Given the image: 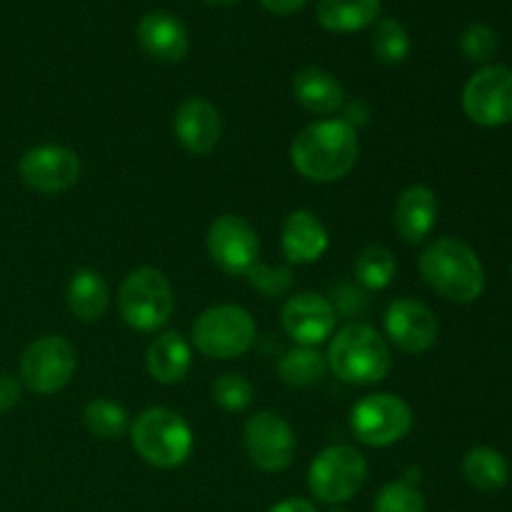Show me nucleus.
Segmentation results:
<instances>
[{
    "mask_svg": "<svg viewBox=\"0 0 512 512\" xmlns=\"http://www.w3.org/2000/svg\"><path fill=\"white\" fill-rule=\"evenodd\" d=\"M360 155L358 128L345 118L318 120L295 135L290 163L310 183H335L355 168Z\"/></svg>",
    "mask_w": 512,
    "mask_h": 512,
    "instance_id": "obj_1",
    "label": "nucleus"
},
{
    "mask_svg": "<svg viewBox=\"0 0 512 512\" xmlns=\"http://www.w3.org/2000/svg\"><path fill=\"white\" fill-rule=\"evenodd\" d=\"M420 275L448 303L468 305L483 295L485 270L478 253L458 238H440L420 255Z\"/></svg>",
    "mask_w": 512,
    "mask_h": 512,
    "instance_id": "obj_2",
    "label": "nucleus"
},
{
    "mask_svg": "<svg viewBox=\"0 0 512 512\" xmlns=\"http://www.w3.org/2000/svg\"><path fill=\"white\" fill-rule=\"evenodd\" d=\"M328 368L348 385H375L393 368L390 345L373 325L350 323L328 345Z\"/></svg>",
    "mask_w": 512,
    "mask_h": 512,
    "instance_id": "obj_3",
    "label": "nucleus"
},
{
    "mask_svg": "<svg viewBox=\"0 0 512 512\" xmlns=\"http://www.w3.org/2000/svg\"><path fill=\"white\" fill-rule=\"evenodd\" d=\"M130 443L148 465L173 470L190 458L195 438L180 413L170 408H148L130 425Z\"/></svg>",
    "mask_w": 512,
    "mask_h": 512,
    "instance_id": "obj_4",
    "label": "nucleus"
},
{
    "mask_svg": "<svg viewBox=\"0 0 512 512\" xmlns=\"http://www.w3.org/2000/svg\"><path fill=\"white\" fill-rule=\"evenodd\" d=\"M118 308L125 323L140 333H155L165 328L175 310L170 280L158 268L133 270L120 285Z\"/></svg>",
    "mask_w": 512,
    "mask_h": 512,
    "instance_id": "obj_5",
    "label": "nucleus"
},
{
    "mask_svg": "<svg viewBox=\"0 0 512 512\" xmlns=\"http://www.w3.org/2000/svg\"><path fill=\"white\" fill-rule=\"evenodd\" d=\"M255 320L240 305H213L193 323V345L215 360H233L255 345Z\"/></svg>",
    "mask_w": 512,
    "mask_h": 512,
    "instance_id": "obj_6",
    "label": "nucleus"
},
{
    "mask_svg": "<svg viewBox=\"0 0 512 512\" xmlns=\"http://www.w3.org/2000/svg\"><path fill=\"white\" fill-rule=\"evenodd\" d=\"M368 460L353 445H330L310 463L308 488L320 503L343 505L363 490Z\"/></svg>",
    "mask_w": 512,
    "mask_h": 512,
    "instance_id": "obj_7",
    "label": "nucleus"
},
{
    "mask_svg": "<svg viewBox=\"0 0 512 512\" xmlns=\"http://www.w3.org/2000/svg\"><path fill=\"white\" fill-rule=\"evenodd\" d=\"M410 428H413V410L400 395H368L350 410V430L360 443L370 448H388L400 443Z\"/></svg>",
    "mask_w": 512,
    "mask_h": 512,
    "instance_id": "obj_8",
    "label": "nucleus"
},
{
    "mask_svg": "<svg viewBox=\"0 0 512 512\" xmlns=\"http://www.w3.org/2000/svg\"><path fill=\"white\" fill-rule=\"evenodd\" d=\"M78 368L75 348L60 335H43L20 358V383L35 395H55L70 383Z\"/></svg>",
    "mask_w": 512,
    "mask_h": 512,
    "instance_id": "obj_9",
    "label": "nucleus"
},
{
    "mask_svg": "<svg viewBox=\"0 0 512 512\" xmlns=\"http://www.w3.org/2000/svg\"><path fill=\"white\" fill-rule=\"evenodd\" d=\"M463 110L475 125L500 128L512 123V68L485 65L463 88Z\"/></svg>",
    "mask_w": 512,
    "mask_h": 512,
    "instance_id": "obj_10",
    "label": "nucleus"
},
{
    "mask_svg": "<svg viewBox=\"0 0 512 512\" xmlns=\"http://www.w3.org/2000/svg\"><path fill=\"white\" fill-rule=\"evenodd\" d=\"M250 463L263 473H283L295 458V433L283 415L260 410L243 428Z\"/></svg>",
    "mask_w": 512,
    "mask_h": 512,
    "instance_id": "obj_11",
    "label": "nucleus"
},
{
    "mask_svg": "<svg viewBox=\"0 0 512 512\" xmlns=\"http://www.w3.org/2000/svg\"><path fill=\"white\" fill-rule=\"evenodd\" d=\"M208 255L225 275H248L260 263V240L240 215H220L208 228Z\"/></svg>",
    "mask_w": 512,
    "mask_h": 512,
    "instance_id": "obj_12",
    "label": "nucleus"
},
{
    "mask_svg": "<svg viewBox=\"0 0 512 512\" xmlns=\"http://www.w3.org/2000/svg\"><path fill=\"white\" fill-rule=\"evenodd\" d=\"M18 175L35 193H65L80 180V158L65 145H35L20 158Z\"/></svg>",
    "mask_w": 512,
    "mask_h": 512,
    "instance_id": "obj_13",
    "label": "nucleus"
},
{
    "mask_svg": "<svg viewBox=\"0 0 512 512\" xmlns=\"http://www.w3.org/2000/svg\"><path fill=\"white\" fill-rule=\"evenodd\" d=\"M385 333L398 350L410 355L428 353L438 340V320L435 313L420 300H393L385 310Z\"/></svg>",
    "mask_w": 512,
    "mask_h": 512,
    "instance_id": "obj_14",
    "label": "nucleus"
},
{
    "mask_svg": "<svg viewBox=\"0 0 512 512\" xmlns=\"http://www.w3.org/2000/svg\"><path fill=\"white\" fill-rule=\"evenodd\" d=\"M335 313L333 303L318 293H298L280 310L283 330L303 348H318L328 338H333Z\"/></svg>",
    "mask_w": 512,
    "mask_h": 512,
    "instance_id": "obj_15",
    "label": "nucleus"
},
{
    "mask_svg": "<svg viewBox=\"0 0 512 512\" xmlns=\"http://www.w3.org/2000/svg\"><path fill=\"white\" fill-rule=\"evenodd\" d=\"M173 130L178 143L190 155H210L218 148L223 123H220L218 108L210 100L188 98L175 113Z\"/></svg>",
    "mask_w": 512,
    "mask_h": 512,
    "instance_id": "obj_16",
    "label": "nucleus"
},
{
    "mask_svg": "<svg viewBox=\"0 0 512 512\" xmlns=\"http://www.w3.org/2000/svg\"><path fill=\"white\" fill-rule=\"evenodd\" d=\"M138 43L143 53L158 63H180L190 50V35L183 20L163 10H153L140 18Z\"/></svg>",
    "mask_w": 512,
    "mask_h": 512,
    "instance_id": "obj_17",
    "label": "nucleus"
},
{
    "mask_svg": "<svg viewBox=\"0 0 512 512\" xmlns=\"http://www.w3.org/2000/svg\"><path fill=\"white\" fill-rule=\"evenodd\" d=\"M438 223V198L425 185H410L403 190L393 210L395 233L403 238V243L420 245Z\"/></svg>",
    "mask_w": 512,
    "mask_h": 512,
    "instance_id": "obj_18",
    "label": "nucleus"
},
{
    "mask_svg": "<svg viewBox=\"0 0 512 512\" xmlns=\"http://www.w3.org/2000/svg\"><path fill=\"white\" fill-rule=\"evenodd\" d=\"M280 245H283V255L288 258V263L310 265L323 258L330 238L318 215L310 210H293L283 225Z\"/></svg>",
    "mask_w": 512,
    "mask_h": 512,
    "instance_id": "obj_19",
    "label": "nucleus"
},
{
    "mask_svg": "<svg viewBox=\"0 0 512 512\" xmlns=\"http://www.w3.org/2000/svg\"><path fill=\"white\" fill-rule=\"evenodd\" d=\"M193 365V348L188 340L175 330L158 335L153 343L148 345V355H145V368L148 375L160 385H175L190 373Z\"/></svg>",
    "mask_w": 512,
    "mask_h": 512,
    "instance_id": "obj_20",
    "label": "nucleus"
},
{
    "mask_svg": "<svg viewBox=\"0 0 512 512\" xmlns=\"http://www.w3.org/2000/svg\"><path fill=\"white\" fill-rule=\"evenodd\" d=\"M293 98L313 115H335L345 105V90L333 73L303 68L293 75Z\"/></svg>",
    "mask_w": 512,
    "mask_h": 512,
    "instance_id": "obj_21",
    "label": "nucleus"
},
{
    "mask_svg": "<svg viewBox=\"0 0 512 512\" xmlns=\"http://www.w3.org/2000/svg\"><path fill=\"white\" fill-rule=\"evenodd\" d=\"M70 313L83 323H95L105 315L110 305V290L103 275L93 268H80L70 278L68 290H65Z\"/></svg>",
    "mask_w": 512,
    "mask_h": 512,
    "instance_id": "obj_22",
    "label": "nucleus"
},
{
    "mask_svg": "<svg viewBox=\"0 0 512 512\" xmlns=\"http://www.w3.org/2000/svg\"><path fill=\"white\" fill-rule=\"evenodd\" d=\"M380 18V0H318V23L330 33H358Z\"/></svg>",
    "mask_w": 512,
    "mask_h": 512,
    "instance_id": "obj_23",
    "label": "nucleus"
},
{
    "mask_svg": "<svg viewBox=\"0 0 512 512\" xmlns=\"http://www.w3.org/2000/svg\"><path fill=\"white\" fill-rule=\"evenodd\" d=\"M463 475L480 493H498L510 480V463L500 450L478 445L463 458Z\"/></svg>",
    "mask_w": 512,
    "mask_h": 512,
    "instance_id": "obj_24",
    "label": "nucleus"
},
{
    "mask_svg": "<svg viewBox=\"0 0 512 512\" xmlns=\"http://www.w3.org/2000/svg\"><path fill=\"white\" fill-rule=\"evenodd\" d=\"M328 373V360L318 348H295L278 363V375L288 388H313Z\"/></svg>",
    "mask_w": 512,
    "mask_h": 512,
    "instance_id": "obj_25",
    "label": "nucleus"
},
{
    "mask_svg": "<svg viewBox=\"0 0 512 512\" xmlns=\"http://www.w3.org/2000/svg\"><path fill=\"white\" fill-rule=\"evenodd\" d=\"M83 423L90 435L100 440H118L130 430V415L128 410L113 400L95 398L85 405Z\"/></svg>",
    "mask_w": 512,
    "mask_h": 512,
    "instance_id": "obj_26",
    "label": "nucleus"
},
{
    "mask_svg": "<svg viewBox=\"0 0 512 512\" xmlns=\"http://www.w3.org/2000/svg\"><path fill=\"white\" fill-rule=\"evenodd\" d=\"M398 273L395 255L385 245H368L355 258V280L365 290H385Z\"/></svg>",
    "mask_w": 512,
    "mask_h": 512,
    "instance_id": "obj_27",
    "label": "nucleus"
},
{
    "mask_svg": "<svg viewBox=\"0 0 512 512\" xmlns=\"http://www.w3.org/2000/svg\"><path fill=\"white\" fill-rule=\"evenodd\" d=\"M373 53L383 65H400L410 55V35L395 18L378 20L373 33Z\"/></svg>",
    "mask_w": 512,
    "mask_h": 512,
    "instance_id": "obj_28",
    "label": "nucleus"
},
{
    "mask_svg": "<svg viewBox=\"0 0 512 512\" xmlns=\"http://www.w3.org/2000/svg\"><path fill=\"white\" fill-rule=\"evenodd\" d=\"M373 512H428L425 498L410 480H395L380 488Z\"/></svg>",
    "mask_w": 512,
    "mask_h": 512,
    "instance_id": "obj_29",
    "label": "nucleus"
},
{
    "mask_svg": "<svg viewBox=\"0 0 512 512\" xmlns=\"http://www.w3.org/2000/svg\"><path fill=\"white\" fill-rule=\"evenodd\" d=\"M210 395L213 403L220 405L225 413H243L253 403V385L243 378V375H220L213 385H210Z\"/></svg>",
    "mask_w": 512,
    "mask_h": 512,
    "instance_id": "obj_30",
    "label": "nucleus"
},
{
    "mask_svg": "<svg viewBox=\"0 0 512 512\" xmlns=\"http://www.w3.org/2000/svg\"><path fill=\"white\" fill-rule=\"evenodd\" d=\"M460 53L470 60V63H488L498 53V35L490 25L473 23L463 30L460 35Z\"/></svg>",
    "mask_w": 512,
    "mask_h": 512,
    "instance_id": "obj_31",
    "label": "nucleus"
},
{
    "mask_svg": "<svg viewBox=\"0 0 512 512\" xmlns=\"http://www.w3.org/2000/svg\"><path fill=\"white\" fill-rule=\"evenodd\" d=\"M245 278H248V283L253 285L255 290H260L265 298H283V295L293 288V275H290V270L283 268V265L255 263Z\"/></svg>",
    "mask_w": 512,
    "mask_h": 512,
    "instance_id": "obj_32",
    "label": "nucleus"
},
{
    "mask_svg": "<svg viewBox=\"0 0 512 512\" xmlns=\"http://www.w3.org/2000/svg\"><path fill=\"white\" fill-rule=\"evenodd\" d=\"M333 308L335 313L340 315H358L363 313L365 308V293L363 290H358L355 285L350 283H340V285H333Z\"/></svg>",
    "mask_w": 512,
    "mask_h": 512,
    "instance_id": "obj_33",
    "label": "nucleus"
},
{
    "mask_svg": "<svg viewBox=\"0 0 512 512\" xmlns=\"http://www.w3.org/2000/svg\"><path fill=\"white\" fill-rule=\"evenodd\" d=\"M20 400V380L13 375H0V413H8Z\"/></svg>",
    "mask_w": 512,
    "mask_h": 512,
    "instance_id": "obj_34",
    "label": "nucleus"
},
{
    "mask_svg": "<svg viewBox=\"0 0 512 512\" xmlns=\"http://www.w3.org/2000/svg\"><path fill=\"white\" fill-rule=\"evenodd\" d=\"M260 3H263V8L268 10V13L290 15V13H298L308 0H260Z\"/></svg>",
    "mask_w": 512,
    "mask_h": 512,
    "instance_id": "obj_35",
    "label": "nucleus"
},
{
    "mask_svg": "<svg viewBox=\"0 0 512 512\" xmlns=\"http://www.w3.org/2000/svg\"><path fill=\"white\" fill-rule=\"evenodd\" d=\"M268 512H318V508H315V503H310L305 498H285L280 503H275Z\"/></svg>",
    "mask_w": 512,
    "mask_h": 512,
    "instance_id": "obj_36",
    "label": "nucleus"
},
{
    "mask_svg": "<svg viewBox=\"0 0 512 512\" xmlns=\"http://www.w3.org/2000/svg\"><path fill=\"white\" fill-rule=\"evenodd\" d=\"M203 3H208V5H220V8H223V5H235V3H240V0H203Z\"/></svg>",
    "mask_w": 512,
    "mask_h": 512,
    "instance_id": "obj_37",
    "label": "nucleus"
},
{
    "mask_svg": "<svg viewBox=\"0 0 512 512\" xmlns=\"http://www.w3.org/2000/svg\"><path fill=\"white\" fill-rule=\"evenodd\" d=\"M330 512H348V510H343V508H333Z\"/></svg>",
    "mask_w": 512,
    "mask_h": 512,
    "instance_id": "obj_38",
    "label": "nucleus"
}]
</instances>
